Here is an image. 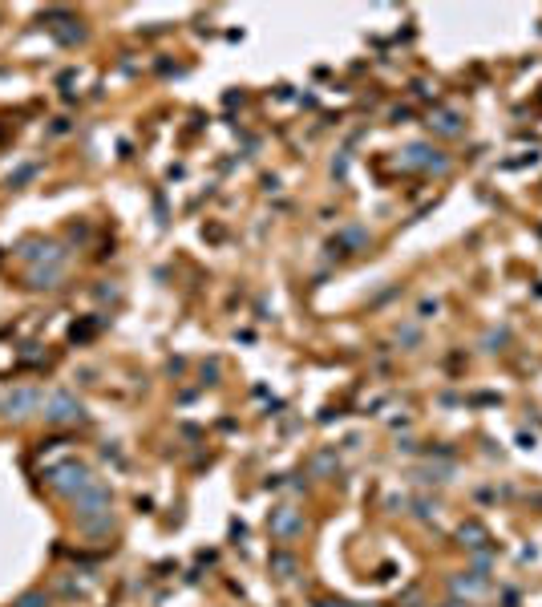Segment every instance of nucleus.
Returning a JSON list of instances; mask_svg holds the SVG:
<instances>
[{
	"label": "nucleus",
	"instance_id": "0eeeda50",
	"mask_svg": "<svg viewBox=\"0 0 542 607\" xmlns=\"http://www.w3.org/2000/svg\"><path fill=\"white\" fill-rule=\"evenodd\" d=\"M401 162H405V166H445V158H433V150H429V146H409Z\"/></svg>",
	"mask_w": 542,
	"mask_h": 607
},
{
	"label": "nucleus",
	"instance_id": "9b49d317",
	"mask_svg": "<svg viewBox=\"0 0 542 607\" xmlns=\"http://www.w3.org/2000/svg\"><path fill=\"white\" fill-rule=\"evenodd\" d=\"M271 567H276L280 575H292V571H296V558H292V555H271Z\"/></svg>",
	"mask_w": 542,
	"mask_h": 607
},
{
	"label": "nucleus",
	"instance_id": "4468645a",
	"mask_svg": "<svg viewBox=\"0 0 542 607\" xmlns=\"http://www.w3.org/2000/svg\"><path fill=\"white\" fill-rule=\"evenodd\" d=\"M0 409H4V397H0Z\"/></svg>",
	"mask_w": 542,
	"mask_h": 607
},
{
	"label": "nucleus",
	"instance_id": "f03ea898",
	"mask_svg": "<svg viewBox=\"0 0 542 607\" xmlns=\"http://www.w3.org/2000/svg\"><path fill=\"white\" fill-rule=\"evenodd\" d=\"M45 421L49 426H77V421H85V405L69 393H49L45 397Z\"/></svg>",
	"mask_w": 542,
	"mask_h": 607
},
{
	"label": "nucleus",
	"instance_id": "f257e3e1",
	"mask_svg": "<svg viewBox=\"0 0 542 607\" xmlns=\"http://www.w3.org/2000/svg\"><path fill=\"white\" fill-rule=\"evenodd\" d=\"M49 486L61 490V494H69V498H77V494H85L89 486H98V478L89 474L82 461H61V466L49 470Z\"/></svg>",
	"mask_w": 542,
	"mask_h": 607
},
{
	"label": "nucleus",
	"instance_id": "9d476101",
	"mask_svg": "<svg viewBox=\"0 0 542 607\" xmlns=\"http://www.w3.org/2000/svg\"><path fill=\"white\" fill-rule=\"evenodd\" d=\"M33 288H57V267H41V271H33Z\"/></svg>",
	"mask_w": 542,
	"mask_h": 607
},
{
	"label": "nucleus",
	"instance_id": "423d86ee",
	"mask_svg": "<svg viewBox=\"0 0 542 607\" xmlns=\"http://www.w3.org/2000/svg\"><path fill=\"white\" fill-rule=\"evenodd\" d=\"M458 535H461V542H465V547H474V551H482V547L490 542V535H486V526H482V523H461Z\"/></svg>",
	"mask_w": 542,
	"mask_h": 607
},
{
	"label": "nucleus",
	"instance_id": "20e7f679",
	"mask_svg": "<svg viewBox=\"0 0 542 607\" xmlns=\"http://www.w3.org/2000/svg\"><path fill=\"white\" fill-rule=\"evenodd\" d=\"M299 526H304V523H299V514H296L292 506L271 510V535H280V539H292Z\"/></svg>",
	"mask_w": 542,
	"mask_h": 607
},
{
	"label": "nucleus",
	"instance_id": "6e6552de",
	"mask_svg": "<svg viewBox=\"0 0 542 607\" xmlns=\"http://www.w3.org/2000/svg\"><path fill=\"white\" fill-rule=\"evenodd\" d=\"M332 470H336V454H332V449H324V454H316V458H312V474L316 478L332 474Z\"/></svg>",
	"mask_w": 542,
	"mask_h": 607
},
{
	"label": "nucleus",
	"instance_id": "1a4fd4ad",
	"mask_svg": "<svg viewBox=\"0 0 542 607\" xmlns=\"http://www.w3.org/2000/svg\"><path fill=\"white\" fill-rule=\"evenodd\" d=\"M429 126L437 134H458L461 126H458V114H437V117H429Z\"/></svg>",
	"mask_w": 542,
	"mask_h": 607
},
{
	"label": "nucleus",
	"instance_id": "7ed1b4c3",
	"mask_svg": "<svg viewBox=\"0 0 542 607\" xmlns=\"http://www.w3.org/2000/svg\"><path fill=\"white\" fill-rule=\"evenodd\" d=\"M41 405H45V393H41V389H33V385H25V389H13V393L4 397V417L25 421V417H33Z\"/></svg>",
	"mask_w": 542,
	"mask_h": 607
},
{
	"label": "nucleus",
	"instance_id": "f8f14e48",
	"mask_svg": "<svg viewBox=\"0 0 542 607\" xmlns=\"http://www.w3.org/2000/svg\"><path fill=\"white\" fill-rule=\"evenodd\" d=\"M45 603H49V599H45L41 591H29L25 599H17V607H45Z\"/></svg>",
	"mask_w": 542,
	"mask_h": 607
},
{
	"label": "nucleus",
	"instance_id": "ddd939ff",
	"mask_svg": "<svg viewBox=\"0 0 542 607\" xmlns=\"http://www.w3.org/2000/svg\"><path fill=\"white\" fill-rule=\"evenodd\" d=\"M316 607H352V603H316Z\"/></svg>",
	"mask_w": 542,
	"mask_h": 607
},
{
	"label": "nucleus",
	"instance_id": "39448f33",
	"mask_svg": "<svg viewBox=\"0 0 542 607\" xmlns=\"http://www.w3.org/2000/svg\"><path fill=\"white\" fill-rule=\"evenodd\" d=\"M453 595H465V599H474V595H482L486 591V575L482 571H470V575H453Z\"/></svg>",
	"mask_w": 542,
	"mask_h": 607
}]
</instances>
